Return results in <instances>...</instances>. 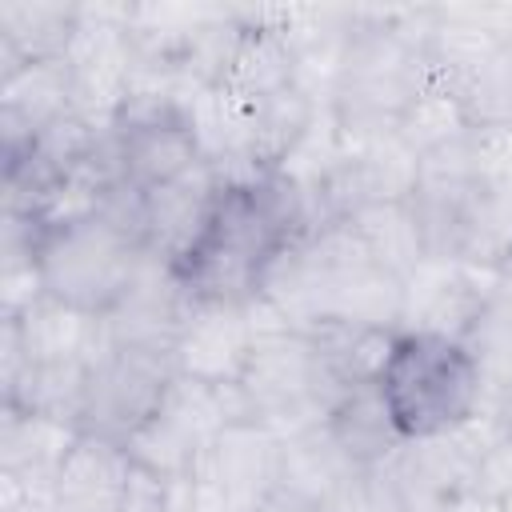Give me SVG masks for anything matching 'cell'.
Segmentation results:
<instances>
[{"mask_svg": "<svg viewBox=\"0 0 512 512\" xmlns=\"http://www.w3.org/2000/svg\"><path fill=\"white\" fill-rule=\"evenodd\" d=\"M376 388L404 440L456 436L488 408V376L476 352L444 332H396Z\"/></svg>", "mask_w": 512, "mask_h": 512, "instance_id": "2", "label": "cell"}, {"mask_svg": "<svg viewBox=\"0 0 512 512\" xmlns=\"http://www.w3.org/2000/svg\"><path fill=\"white\" fill-rule=\"evenodd\" d=\"M428 76V48L408 40L400 8H352V32L324 104L344 148L396 136Z\"/></svg>", "mask_w": 512, "mask_h": 512, "instance_id": "1", "label": "cell"}, {"mask_svg": "<svg viewBox=\"0 0 512 512\" xmlns=\"http://www.w3.org/2000/svg\"><path fill=\"white\" fill-rule=\"evenodd\" d=\"M356 476H360V468L340 452V444L332 440L324 420L312 424V428H300L292 436H280L276 488H288V492L328 508Z\"/></svg>", "mask_w": 512, "mask_h": 512, "instance_id": "15", "label": "cell"}, {"mask_svg": "<svg viewBox=\"0 0 512 512\" xmlns=\"http://www.w3.org/2000/svg\"><path fill=\"white\" fill-rule=\"evenodd\" d=\"M252 344L256 328L248 304H188L172 344V364L188 380L224 388L240 380Z\"/></svg>", "mask_w": 512, "mask_h": 512, "instance_id": "9", "label": "cell"}, {"mask_svg": "<svg viewBox=\"0 0 512 512\" xmlns=\"http://www.w3.org/2000/svg\"><path fill=\"white\" fill-rule=\"evenodd\" d=\"M224 424H228L224 388L176 376L160 412L124 448L136 468H144L160 480H188V476H196L212 436Z\"/></svg>", "mask_w": 512, "mask_h": 512, "instance_id": "6", "label": "cell"}, {"mask_svg": "<svg viewBox=\"0 0 512 512\" xmlns=\"http://www.w3.org/2000/svg\"><path fill=\"white\" fill-rule=\"evenodd\" d=\"M496 512H512V492H508V496H504V500L496 504Z\"/></svg>", "mask_w": 512, "mask_h": 512, "instance_id": "22", "label": "cell"}, {"mask_svg": "<svg viewBox=\"0 0 512 512\" xmlns=\"http://www.w3.org/2000/svg\"><path fill=\"white\" fill-rule=\"evenodd\" d=\"M440 256L496 276L512 260V180L484 176L452 208Z\"/></svg>", "mask_w": 512, "mask_h": 512, "instance_id": "12", "label": "cell"}, {"mask_svg": "<svg viewBox=\"0 0 512 512\" xmlns=\"http://www.w3.org/2000/svg\"><path fill=\"white\" fill-rule=\"evenodd\" d=\"M464 340L476 352V360H480V368L488 376V388L512 380V300L508 296H500V292L488 288L484 308L472 320V328H468Z\"/></svg>", "mask_w": 512, "mask_h": 512, "instance_id": "18", "label": "cell"}, {"mask_svg": "<svg viewBox=\"0 0 512 512\" xmlns=\"http://www.w3.org/2000/svg\"><path fill=\"white\" fill-rule=\"evenodd\" d=\"M132 476L124 444L76 432L52 476V512H124Z\"/></svg>", "mask_w": 512, "mask_h": 512, "instance_id": "11", "label": "cell"}, {"mask_svg": "<svg viewBox=\"0 0 512 512\" xmlns=\"http://www.w3.org/2000/svg\"><path fill=\"white\" fill-rule=\"evenodd\" d=\"M256 512H324V508L312 504V500H304V496H296V492H288V488H272L256 504Z\"/></svg>", "mask_w": 512, "mask_h": 512, "instance_id": "21", "label": "cell"}, {"mask_svg": "<svg viewBox=\"0 0 512 512\" xmlns=\"http://www.w3.org/2000/svg\"><path fill=\"white\" fill-rule=\"evenodd\" d=\"M124 512H172V480H160V476L136 468Z\"/></svg>", "mask_w": 512, "mask_h": 512, "instance_id": "20", "label": "cell"}, {"mask_svg": "<svg viewBox=\"0 0 512 512\" xmlns=\"http://www.w3.org/2000/svg\"><path fill=\"white\" fill-rule=\"evenodd\" d=\"M348 228L360 236V244L368 248V256L376 264H384L388 272H396L400 280L428 256L416 212L408 200H388V204H364L348 216Z\"/></svg>", "mask_w": 512, "mask_h": 512, "instance_id": "16", "label": "cell"}, {"mask_svg": "<svg viewBox=\"0 0 512 512\" xmlns=\"http://www.w3.org/2000/svg\"><path fill=\"white\" fill-rule=\"evenodd\" d=\"M144 260L148 252L92 208L44 228L36 248V280L44 300L88 320H104L124 300Z\"/></svg>", "mask_w": 512, "mask_h": 512, "instance_id": "3", "label": "cell"}, {"mask_svg": "<svg viewBox=\"0 0 512 512\" xmlns=\"http://www.w3.org/2000/svg\"><path fill=\"white\" fill-rule=\"evenodd\" d=\"M84 8L76 4H0V76L24 64L68 60L80 40Z\"/></svg>", "mask_w": 512, "mask_h": 512, "instance_id": "13", "label": "cell"}, {"mask_svg": "<svg viewBox=\"0 0 512 512\" xmlns=\"http://www.w3.org/2000/svg\"><path fill=\"white\" fill-rule=\"evenodd\" d=\"M324 428L332 432V440L340 444V452H344L360 472L388 464V460L408 444V440L400 436V428H396V420H392V412H388V404H384L376 380L348 388V392L328 408Z\"/></svg>", "mask_w": 512, "mask_h": 512, "instance_id": "14", "label": "cell"}, {"mask_svg": "<svg viewBox=\"0 0 512 512\" xmlns=\"http://www.w3.org/2000/svg\"><path fill=\"white\" fill-rule=\"evenodd\" d=\"M176 376L180 372L172 364V352L104 340L88 360L76 432L128 444L160 412Z\"/></svg>", "mask_w": 512, "mask_h": 512, "instance_id": "5", "label": "cell"}, {"mask_svg": "<svg viewBox=\"0 0 512 512\" xmlns=\"http://www.w3.org/2000/svg\"><path fill=\"white\" fill-rule=\"evenodd\" d=\"M476 424L456 436L408 440L388 464H380V480L396 512H464L472 504V464Z\"/></svg>", "mask_w": 512, "mask_h": 512, "instance_id": "7", "label": "cell"}, {"mask_svg": "<svg viewBox=\"0 0 512 512\" xmlns=\"http://www.w3.org/2000/svg\"><path fill=\"white\" fill-rule=\"evenodd\" d=\"M456 96L476 128H512V40L480 56L460 76Z\"/></svg>", "mask_w": 512, "mask_h": 512, "instance_id": "17", "label": "cell"}, {"mask_svg": "<svg viewBox=\"0 0 512 512\" xmlns=\"http://www.w3.org/2000/svg\"><path fill=\"white\" fill-rule=\"evenodd\" d=\"M276 472L280 436L256 420H232L212 436L196 480H204L236 512H256V504L276 488Z\"/></svg>", "mask_w": 512, "mask_h": 512, "instance_id": "10", "label": "cell"}, {"mask_svg": "<svg viewBox=\"0 0 512 512\" xmlns=\"http://www.w3.org/2000/svg\"><path fill=\"white\" fill-rule=\"evenodd\" d=\"M488 288H492V276L448 256H424L404 276L400 332H444L464 340L472 320L484 308Z\"/></svg>", "mask_w": 512, "mask_h": 512, "instance_id": "8", "label": "cell"}, {"mask_svg": "<svg viewBox=\"0 0 512 512\" xmlns=\"http://www.w3.org/2000/svg\"><path fill=\"white\" fill-rule=\"evenodd\" d=\"M248 312H252L256 344L236 380L248 420L272 428L276 436H292L300 428L320 424L328 416V408L340 400V392L332 388V380L320 364L316 340L288 328L260 300H252Z\"/></svg>", "mask_w": 512, "mask_h": 512, "instance_id": "4", "label": "cell"}, {"mask_svg": "<svg viewBox=\"0 0 512 512\" xmlns=\"http://www.w3.org/2000/svg\"><path fill=\"white\" fill-rule=\"evenodd\" d=\"M512 492V432L492 428L476 444V464H472V504H496Z\"/></svg>", "mask_w": 512, "mask_h": 512, "instance_id": "19", "label": "cell"}]
</instances>
